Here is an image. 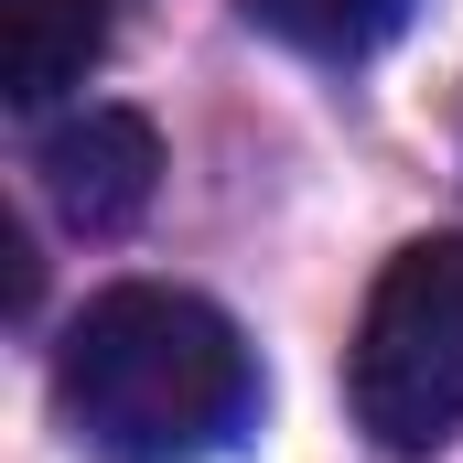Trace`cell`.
<instances>
[{
    "instance_id": "1",
    "label": "cell",
    "mask_w": 463,
    "mask_h": 463,
    "mask_svg": "<svg viewBox=\"0 0 463 463\" xmlns=\"http://www.w3.org/2000/svg\"><path fill=\"white\" fill-rule=\"evenodd\" d=\"M54 410L109 463H205L248 431L259 366H248V335L205 291L118 280L54 345Z\"/></svg>"
},
{
    "instance_id": "2",
    "label": "cell",
    "mask_w": 463,
    "mask_h": 463,
    "mask_svg": "<svg viewBox=\"0 0 463 463\" xmlns=\"http://www.w3.org/2000/svg\"><path fill=\"white\" fill-rule=\"evenodd\" d=\"M345 399L377 453H442L463 431V237H410L345 345Z\"/></svg>"
},
{
    "instance_id": "3",
    "label": "cell",
    "mask_w": 463,
    "mask_h": 463,
    "mask_svg": "<svg viewBox=\"0 0 463 463\" xmlns=\"http://www.w3.org/2000/svg\"><path fill=\"white\" fill-rule=\"evenodd\" d=\"M33 173H43V205L76 237H118L151 205V184H162V129L140 109H98L87 98L76 118H54L33 140Z\"/></svg>"
},
{
    "instance_id": "4",
    "label": "cell",
    "mask_w": 463,
    "mask_h": 463,
    "mask_svg": "<svg viewBox=\"0 0 463 463\" xmlns=\"http://www.w3.org/2000/svg\"><path fill=\"white\" fill-rule=\"evenodd\" d=\"M109 33H118V0H0V87H11V109H43V98L87 87Z\"/></svg>"
},
{
    "instance_id": "5",
    "label": "cell",
    "mask_w": 463,
    "mask_h": 463,
    "mask_svg": "<svg viewBox=\"0 0 463 463\" xmlns=\"http://www.w3.org/2000/svg\"><path fill=\"white\" fill-rule=\"evenodd\" d=\"M410 11H420V0H248V22H259V33H280L291 54H324V65L377 54Z\"/></svg>"
}]
</instances>
